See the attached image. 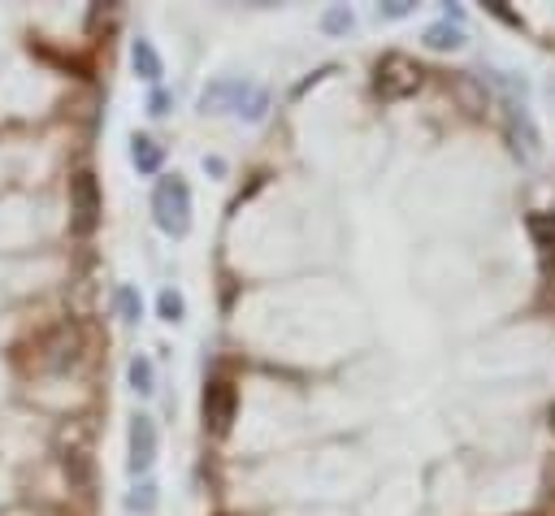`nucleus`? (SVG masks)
I'll return each mask as SVG.
<instances>
[{
    "instance_id": "1",
    "label": "nucleus",
    "mask_w": 555,
    "mask_h": 516,
    "mask_svg": "<svg viewBox=\"0 0 555 516\" xmlns=\"http://www.w3.org/2000/svg\"><path fill=\"white\" fill-rule=\"evenodd\" d=\"M152 221L169 238H182L191 230V186H186V178L169 173V178L156 182V191H152Z\"/></svg>"
},
{
    "instance_id": "2",
    "label": "nucleus",
    "mask_w": 555,
    "mask_h": 516,
    "mask_svg": "<svg viewBox=\"0 0 555 516\" xmlns=\"http://www.w3.org/2000/svg\"><path fill=\"white\" fill-rule=\"evenodd\" d=\"M425 82V69L408 56V52H386L377 65H373V91L382 100H408L416 95Z\"/></svg>"
},
{
    "instance_id": "3",
    "label": "nucleus",
    "mask_w": 555,
    "mask_h": 516,
    "mask_svg": "<svg viewBox=\"0 0 555 516\" xmlns=\"http://www.w3.org/2000/svg\"><path fill=\"white\" fill-rule=\"evenodd\" d=\"M100 212H104L100 182H95V173H91V169H78V173L69 178V230H74L78 238L95 234Z\"/></svg>"
},
{
    "instance_id": "4",
    "label": "nucleus",
    "mask_w": 555,
    "mask_h": 516,
    "mask_svg": "<svg viewBox=\"0 0 555 516\" xmlns=\"http://www.w3.org/2000/svg\"><path fill=\"white\" fill-rule=\"evenodd\" d=\"M234 412H238V390H234V382H225V377H212V382L204 386V399H199L204 434H212V438H225V434H230V425H234Z\"/></svg>"
},
{
    "instance_id": "5",
    "label": "nucleus",
    "mask_w": 555,
    "mask_h": 516,
    "mask_svg": "<svg viewBox=\"0 0 555 516\" xmlns=\"http://www.w3.org/2000/svg\"><path fill=\"white\" fill-rule=\"evenodd\" d=\"M156 451H160V438H156V421L134 412L130 416V429H126V468L134 477H143L152 464H156Z\"/></svg>"
},
{
    "instance_id": "6",
    "label": "nucleus",
    "mask_w": 555,
    "mask_h": 516,
    "mask_svg": "<svg viewBox=\"0 0 555 516\" xmlns=\"http://www.w3.org/2000/svg\"><path fill=\"white\" fill-rule=\"evenodd\" d=\"M503 126H507V139H512V147L520 152V156H538L542 152V139H538V126H533V117H529V108H525V95H507L503 100Z\"/></svg>"
},
{
    "instance_id": "7",
    "label": "nucleus",
    "mask_w": 555,
    "mask_h": 516,
    "mask_svg": "<svg viewBox=\"0 0 555 516\" xmlns=\"http://www.w3.org/2000/svg\"><path fill=\"white\" fill-rule=\"evenodd\" d=\"M238 91H243V78H217V82H208L204 95H199V113H234Z\"/></svg>"
},
{
    "instance_id": "8",
    "label": "nucleus",
    "mask_w": 555,
    "mask_h": 516,
    "mask_svg": "<svg viewBox=\"0 0 555 516\" xmlns=\"http://www.w3.org/2000/svg\"><path fill=\"white\" fill-rule=\"evenodd\" d=\"M43 347H48L43 364H48V369H65V364L78 360V347H82V343H78V330H74V325H56Z\"/></svg>"
},
{
    "instance_id": "9",
    "label": "nucleus",
    "mask_w": 555,
    "mask_h": 516,
    "mask_svg": "<svg viewBox=\"0 0 555 516\" xmlns=\"http://www.w3.org/2000/svg\"><path fill=\"white\" fill-rule=\"evenodd\" d=\"M130 65H134V74L143 78V82H160V74H165V61H160V52L152 48V39H134L130 43Z\"/></svg>"
},
{
    "instance_id": "10",
    "label": "nucleus",
    "mask_w": 555,
    "mask_h": 516,
    "mask_svg": "<svg viewBox=\"0 0 555 516\" xmlns=\"http://www.w3.org/2000/svg\"><path fill=\"white\" fill-rule=\"evenodd\" d=\"M130 160L139 173H160L165 165V147L152 139V134H130Z\"/></svg>"
},
{
    "instance_id": "11",
    "label": "nucleus",
    "mask_w": 555,
    "mask_h": 516,
    "mask_svg": "<svg viewBox=\"0 0 555 516\" xmlns=\"http://www.w3.org/2000/svg\"><path fill=\"white\" fill-rule=\"evenodd\" d=\"M421 43L429 48V52H455L460 43H464V26H455V22H434V26H425V35H421Z\"/></svg>"
},
{
    "instance_id": "12",
    "label": "nucleus",
    "mask_w": 555,
    "mask_h": 516,
    "mask_svg": "<svg viewBox=\"0 0 555 516\" xmlns=\"http://www.w3.org/2000/svg\"><path fill=\"white\" fill-rule=\"evenodd\" d=\"M264 113H269V91H264L260 82H243L238 104H234V117H243V121H260Z\"/></svg>"
},
{
    "instance_id": "13",
    "label": "nucleus",
    "mask_w": 555,
    "mask_h": 516,
    "mask_svg": "<svg viewBox=\"0 0 555 516\" xmlns=\"http://www.w3.org/2000/svg\"><path fill=\"white\" fill-rule=\"evenodd\" d=\"M126 382H130V390H134V395H152V390H156L152 360H147V356H134V360L126 364Z\"/></svg>"
},
{
    "instance_id": "14",
    "label": "nucleus",
    "mask_w": 555,
    "mask_h": 516,
    "mask_svg": "<svg viewBox=\"0 0 555 516\" xmlns=\"http://www.w3.org/2000/svg\"><path fill=\"white\" fill-rule=\"evenodd\" d=\"M156 312H160V321H165V325H178V321L186 317V304H182V295H178V291H169V286H165V291L156 295Z\"/></svg>"
},
{
    "instance_id": "15",
    "label": "nucleus",
    "mask_w": 555,
    "mask_h": 516,
    "mask_svg": "<svg viewBox=\"0 0 555 516\" xmlns=\"http://www.w3.org/2000/svg\"><path fill=\"white\" fill-rule=\"evenodd\" d=\"M126 507H130L134 516H147V512L156 507V486H152V481H139V486L126 494Z\"/></svg>"
},
{
    "instance_id": "16",
    "label": "nucleus",
    "mask_w": 555,
    "mask_h": 516,
    "mask_svg": "<svg viewBox=\"0 0 555 516\" xmlns=\"http://www.w3.org/2000/svg\"><path fill=\"white\" fill-rule=\"evenodd\" d=\"M529 234L538 238L542 251H551V247H555V217H551V212H533V217H529Z\"/></svg>"
},
{
    "instance_id": "17",
    "label": "nucleus",
    "mask_w": 555,
    "mask_h": 516,
    "mask_svg": "<svg viewBox=\"0 0 555 516\" xmlns=\"http://www.w3.org/2000/svg\"><path fill=\"white\" fill-rule=\"evenodd\" d=\"M351 22H356V17H351V9H347V4H334V9H325L321 30H325V35H347V30H351Z\"/></svg>"
},
{
    "instance_id": "18",
    "label": "nucleus",
    "mask_w": 555,
    "mask_h": 516,
    "mask_svg": "<svg viewBox=\"0 0 555 516\" xmlns=\"http://www.w3.org/2000/svg\"><path fill=\"white\" fill-rule=\"evenodd\" d=\"M117 308H121V321H130V325H134V321H139V312H143L139 291H134V286H121V291H117Z\"/></svg>"
},
{
    "instance_id": "19",
    "label": "nucleus",
    "mask_w": 555,
    "mask_h": 516,
    "mask_svg": "<svg viewBox=\"0 0 555 516\" xmlns=\"http://www.w3.org/2000/svg\"><path fill=\"white\" fill-rule=\"evenodd\" d=\"M416 4L412 0H386V4H377V17H386V22H395V17H408Z\"/></svg>"
},
{
    "instance_id": "20",
    "label": "nucleus",
    "mask_w": 555,
    "mask_h": 516,
    "mask_svg": "<svg viewBox=\"0 0 555 516\" xmlns=\"http://www.w3.org/2000/svg\"><path fill=\"white\" fill-rule=\"evenodd\" d=\"M147 113H152V117H165V113H169V91L152 87V95H147Z\"/></svg>"
},
{
    "instance_id": "21",
    "label": "nucleus",
    "mask_w": 555,
    "mask_h": 516,
    "mask_svg": "<svg viewBox=\"0 0 555 516\" xmlns=\"http://www.w3.org/2000/svg\"><path fill=\"white\" fill-rule=\"evenodd\" d=\"M486 13H494V17H499V22H507V26H520V17H516L512 9H503L499 0H486Z\"/></svg>"
},
{
    "instance_id": "22",
    "label": "nucleus",
    "mask_w": 555,
    "mask_h": 516,
    "mask_svg": "<svg viewBox=\"0 0 555 516\" xmlns=\"http://www.w3.org/2000/svg\"><path fill=\"white\" fill-rule=\"evenodd\" d=\"M204 169H208V173H225V160H221V156H204Z\"/></svg>"
},
{
    "instance_id": "23",
    "label": "nucleus",
    "mask_w": 555,
    "mask_h": 516,
    "mask_svg": "<svg viewBox=\"0 0 555 516\" xmlns=\"http://www.w3.org/2000/svg\"><path fill=\"white\" fill-rule=\"evenodd\" d=\"M551 434H555V408H551Z\"/></svg>"
}]
</instances>
